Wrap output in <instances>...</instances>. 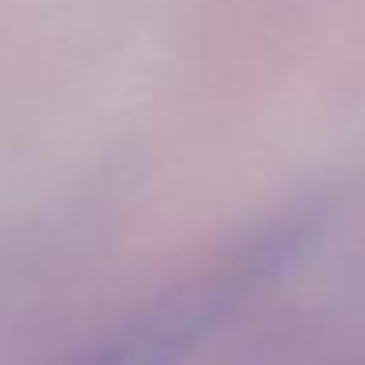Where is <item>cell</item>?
<instances>
[{"mask_svg":"<svg viewBox=\"0 0 365 365\" xmlns=\"http://www.w3.org/2000/svg\"><path fill=\"white\" fill-rule=\"evenodd\" d=\"M224 323L220 291L192 277L64 365H181Z\"/></svg>","mask_w":365,"mask_h":365,"instance_id":"cell-1","label":"cell"}]
</instances>
